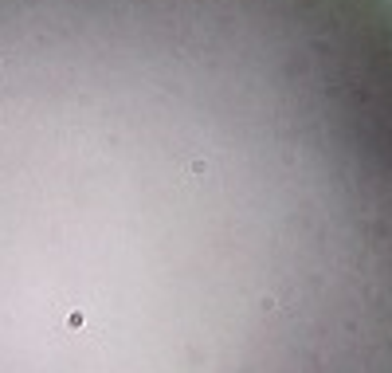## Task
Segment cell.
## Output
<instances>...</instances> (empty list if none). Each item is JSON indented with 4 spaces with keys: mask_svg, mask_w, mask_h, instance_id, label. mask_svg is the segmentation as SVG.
Returning a JSON list of instances; mask_svg holds the SVG:
<instances>
[{
    "mask_svg": "<svg viewBox=\"0 0 392 373\" xmlns=\"http://www.w3.org/2000/svg\"><path fill=\"white\" fill-rule=\"evenodd\" d=\"M0 373H392V0H0Z\"/></svg>",
    "mask_w": 392,
    "mask_h": 373,
    "instance_id": "cell-1",
    "label": "cell"
}]
</instances>
